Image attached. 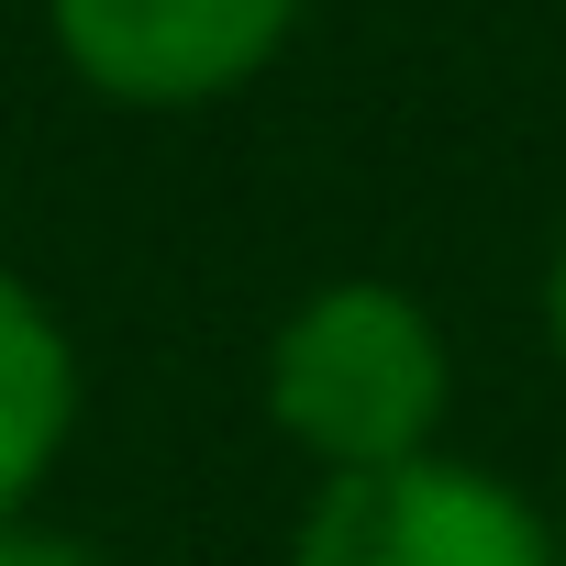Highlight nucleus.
Returning <instances> with one entry per match:
<instances>
[{
	"label": "nucleus",
	"instance_id": "0eeeda50",
	"mask_svg": "<svg viewBox=\"0 0 566 566\" xmlns=\"http://www.w3.org/2000/svg\"><path fill=\"white\" fill-rule=\"evenodd\" d=\"M555 566H566V511H555Z\"/></svg>",
	"mask_w": 566,
	"mask_h": 566
},
{
	"label": "nucleus",
	"instance_id": "f03ea898",
	"mask_svg": "<svg viewBox=\"0 0 566 566\" xmlns=\"http://www.w3.org/2000/svg\"><path fill=\"white\" fill-rule=\"evenodd\" d=\"M290 566H555V522L467 455H400L367 478H323Z\"/></svg>",
	"mask_w": 566,
	"mask_h": 566
},
{
	"label": "nucleus",
	"instance_id": "f257e3e1",
	"mask_svg": "<svg viewBox=\"0 0 566 566\" xmlns=\"http://www.w3.org/2000/svg\"><path fill=\"white\" fill-rule=\"evenodd\" d=\"M455 356L444 323L400 290V277H323L290 323L266 334V422L290 433L323 478H367L400 455L444 444Z\"/></svg>",
	"mask_w": 566,
	"mask_h": 566
},
{
	"label": "nucleus",
	"instance_id": "39448f33",
	"mask_svg": "<svg viewBox=\"0 0 566 566\" xmlns=\"http://www.w3.org/2000/svg\"><path fill=\"white\" fill-rule=\"evenodd\" d=\"M0 566H101L78 533H56V522H34V511H12L0 522Z\"/></svg>",
	"mask_w": 566,
	"mask_h": 566
},
{
	"label": "nucleus",
	"instance_id": "423d86ee",
	"mask_svg": "<svg viewBox=\"0 0 566 566\" xmlns=\"http://www.w3.org/2000/svg\"><path fill=\"white\" fill-rule=\"evenodd\" d=\"M544 345H555V367H566V244H555V266H544Z\"/></svg>",
	"mask_w": 566,
	"mask_h": 566
},
{
	"label": "nucleus",
	"instance_id": "7ed1b4c3",
	"mask_svg": "<svg viewBox=\"0 0 566 566\" xmlns=\"http://www.w3.org/2000/svg\"><path fill=\"white\" fill-rule=\"evenodd\" d=\"M301 34V0H45V45L90 101L200 112L255 90Z\"/></svg>",
	"mask_w": 566,
	"mask_h": 566
},
{
	"label": "nucleus",
	"instance_id": "20e7f679",
	"mask_svg": "<svg viewBox=\"0 0 566 566\" xmlns=\"http://www.w3.org/2000/svg\"><path fill=\"white\" fill-rule=\"evenodd\" d=\"M78 433V345L23 266H0V522L34 511Z\"/></svg>",
	"mask_w": 566,
	"mask_h": 566
}]
</instances>
